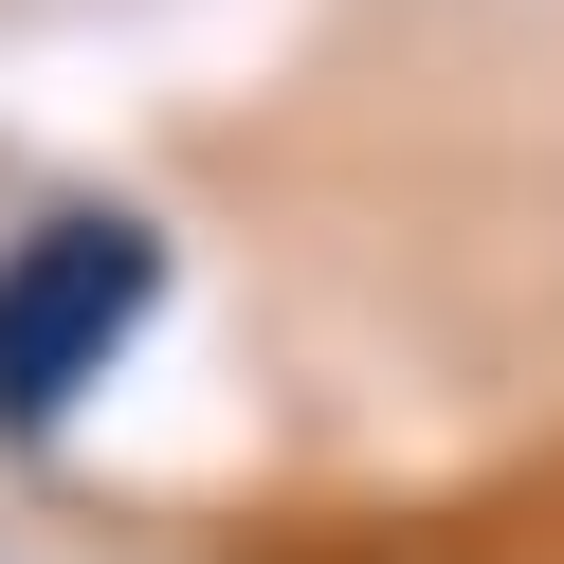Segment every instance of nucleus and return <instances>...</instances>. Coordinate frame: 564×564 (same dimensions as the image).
I'll list each match as a JSON object with an SVG mask.
<instances>
[{"instance_id":"f257e3e1","label":"nucleus","mask_w":564,"mask_h":564,"mask_svg":"<svg viewBox=\"0 0 564 564\" xmlns=\"http://www.w3.org/2000/svg\"><path fill=\"white\" fill-rule=\"evenodd\" d=\"M147 310H164V237L128 219V200L19 219V237H0V437H19V455L74 437V401L147 346Z\"/></svg>"}]
</instances>
